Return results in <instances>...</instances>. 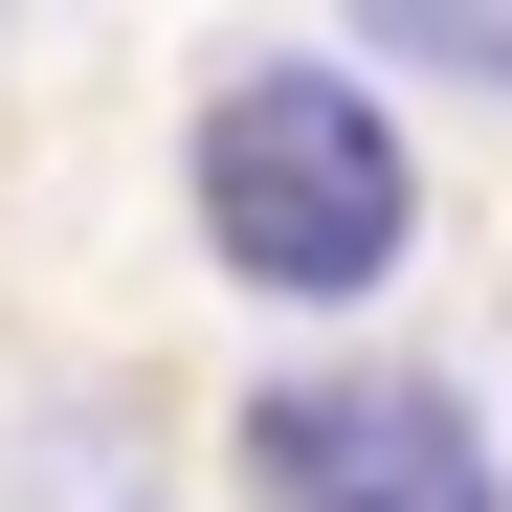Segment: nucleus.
<instances>
[{
	"instance_id": "obj_1",
	"label": "nucleus",
	"mask_w": 512,
	"mask_h": 512,
	"mask_svg": "<svg viewBox=\"0 0 512 512\" xmlns=\"http://www.w3.org/2000/svg\"><path fill=\"white\" fill-rule=\"evenodd\" d=\"M179 179H201V245L245 290H290V312H357L401 268V223H423V179H401V134H379L357 67H223Z\"/></svg>"
},
{
	"instance_id": "obj_2",
	"label": "nucleus",
	"mask_w": 512,
	"mask_h": 512,
	"mask_svg": "<svg viewBox=\"0 0 512 512\" xmlns=\"http://www.w3.org/2000/svg\"><path fill=\"white\" fill-rule=\"evenodd\" d=\"M245 490H268V512H512L490 490V423L446 379H379V357L245 401Z\"/></svg>"
}]
</instances>
